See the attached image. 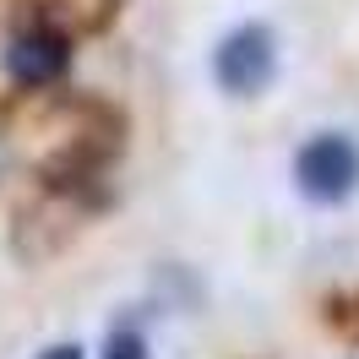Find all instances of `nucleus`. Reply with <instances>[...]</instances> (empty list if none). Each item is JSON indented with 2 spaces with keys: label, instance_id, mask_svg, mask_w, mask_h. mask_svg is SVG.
<instances>
[{
  "label": "nucleus",
  "instance_id": "7ed1b4c3",
  "mask_svg": "<svg viewBox=\"0 0 359 359\" xmlns=\"http://www.w3.org/2000/svg\"><path fill=\"white\" fill-rule=\"evenodd\" d=\"M6 66H11V76H17V82H27V88H44V82H55V76L66 71V39H60L55 27L22 33L17 44L6 49Z\"/></svg>",
  "mask_w": 359,
  "mask_h": 359
},
{
  "label": "nucleus",
  "instance_id": "20e7f679",
  "mask_svg": "<svg viewBox=\"0 0 359 359\" xmlns=\"http://www.w3.org/2000/svg\"><path fill=\"white\" fill-rule=\"evenodd\" d=\"M104 359H147V348H142V337H131V332H120L109 343V354Z\"/></svg>",
  "mask_w": 359,
  "mask_h": 359
},
{
  "label": "nucleus",
  "instance_id": "f257e3e1",
  "mask_svg": "<svg viewBox=\"0 0 359 359\" xmlns=\"http://www.w3.org/2000/svg\"><path fill=\"white\" fill-rule=\"evenodd\" d=\"M294 175H299V191H305V196L337 202V196H348V191L359 185V147L348 142V136L327 131V136H316V142L299 147Z\"/></svg>",
  "mask_w": 359,
  "mask_h": 359
},
{
  "label": "nucleus",
  "instance_id": "39448f33",
  "mask_svg": "<svg viewBox=\"0 0 359 359\" xmlns=\"http://www.w3.org/2000/svg\"><path fill=\"white\" fill-rule=\"evenodd\" d=\"M49 359H76V348H55V354H49Z\"/></svg>",
  "mask_w": 359,
  "mask_h": 359
},
{
  "label": "nucleus",
  "instance_id": "f03ea898",
  "mask_svg": "<svg viewBox=\"0 0 359 359\" xmlns=\"http://www.w3.org/2000/svg\"><path fill=\"white\" fill-rule=\"evenodd\" d=\"M272 66H278V49H272L267 27H234L224 44H218V60H212L218 82H224L229 93H240V98L267 88Z\"/></svg>",
  "mask_w": 359,
  "mask_h": 359
}]
</instances>
